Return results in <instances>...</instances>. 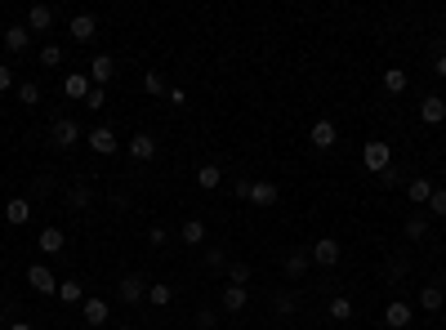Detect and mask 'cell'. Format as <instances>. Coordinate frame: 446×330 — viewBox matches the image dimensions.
I'll use <instances>...</instances> for the list:
<instances>
[{"label":"cell","instance_id":"6da1fadb","mask_svg":"<svg viewBox=\"0 0 446 330\" xmlns=\"http://www.w3.org/2000/svg\"><path fill=\"white\" fill-rule=\"evenodd\" d=\"M361 165H366L371 174H384L393 165V147L388 143H366V147H361Z\"/></svg>","mask_w":446,"mask_h":330},{"label":"cell","instance_id":"7a4b0ae2","mask_svg":"<svg viewBox=\"0 0 446 330\" xmlns=\"http://www.w3.org/2000/svg\"><path fill=\"white\" fill-rule=\"evenodd\" d=\"M27 286L36 294H58V277L49 272V263H31L27 268Z\"/></svg>","mask_w":446,"mask_h":330},{"label":"cell","instance_id":"3957f363","mask_svg":"<svg viewBox=\"0 0 446 330\" xmlns=\"http://www.w3.org/2000/svg\"><path fill=\"white\" fill-rule=\"evenodd\" d=\"M85 143H90V152H94V156H117V147H121V143H117V129H107V125L90 129V139H85Z\"/></svg>","mask_w":446,"mask_h":330},{"label":"cell","instance_id":"277c9868","mask_svg":"<svg viewBox=\"0 0 446 330\" xmlns=\"http://www.w3.org/2000/svg\"><path fill=\"white\" fill-rule=\"evenodd\" d=\"M90 90H94L90 72H68V76H63V94H68L72 103H85V98H90Z\"/></svg>","mask_w":446,"mask_h":330},{"label":"cell","instance_id":"5b68a950","mask_svg":"<svg viewBox=\"0 0 446 330\" xmlns=\"http://www.w3.org/2000/svg\"><path fill=\"white\" fill-rule=\"evenodd\" d=\"M49 143H54V147H76L80 143V125L68 121V117H58L54 129H49Z\"/></svg>","mask_w":446,"mask_h":330},{"label":"cell","instance_id":"8992f818","mask_svg":"<svg viewBox=\"0 0 446 330\" xmlns=\"http://www.w3.org/2000/svg\"><path fill=\"white\" fill-rule=\"evenodd\" d=\"M339 255H344V250H339V241H335V237H322V241L308 250V259H312V263H322V268H335Z\"/></svg>","mask_w":446,"mask_h":330},{"label":"cell","instance_id":"52a82bcc","mask_svg":"<svg viewBox=\"0 0 446 330\" xmlns=\"http://www.w3.org/2000/svg\"><path fill=\"white\" fill-rule=\"evenodd\" d=\"M117 299H121V304H139V299H147V282H143V277H134V272L121 277V282H117Z\"/></svg>","mask_w":446,"mask_h":330},{"label":"cell","instance_id":"ba28073f","mask_svg":"<svg viewBox=\"0 0 446 330\" xmlns=\"http://www.w3.org/2000/svg\"><path fill=\"white\" fill-rule=\"evenodd\" d=\"M68 31H72L76 45H90V41L98 36V18H94V14H76V18L68 23Z\"/></svg>","mask_w":446,"mask_h":330},{"label":"cell","instance_id":"9c48e42d","mask_svg":"<svg viewBox=\"0 0 446 330\" xmlns=\"http://www.w3.org/2000/svg\"><path fill=\"white\" fill-rule=\"evenodd\" d=\"M410 317H415V308H410L406 299H393V304L384 308V326H388V330H406Z\"/></svg>","mask_w":446,"mask_h":330},{"label":"cell","instance_id":"30bf717a","mask_svg":"<svg viewBox=\"0 0 446 330\" xmlns=\"http://www.w3.org/2000/svg\"><path fill=\"white\" fill-rule=\"evenodd\" d=\"M277 196H282V188L272 183V179H255L250 183V201L259 206V210H268V206H277Z\"/></svg>","mask_w":446,"mask_h":330},{"label":"cell","instance_id":"8fae6325","mask_svg":"<svg viewBox=\"0 0 446 330\" xmlns=\"http://www.w3.org/2000/svg\"><path fill=\"white\" fill-rule=\"evenodd\" d=\"M112 76H117V58H112V54H94V63H90V80H98V90H103Z\"/></svg>","mask_w":446,"mask_h":330},{"label":"cell","instance_id":"7c38bea8","mask_svg":"<svg viewBox=\"0 0 446 330\" xmlns=\"http://www.w3.org/2000/svg\"><path fill=\"white\" fill-rule=\"evenodd\" d=\"M49 27H54V9H49V5H31L27 9V31H31V36H41V31H49Z\"/></svg>","mask_w":446,"mask_h":330},{"label":"cell","instance_id":"4fadbf2b","mask_svg":"<svg viewBox=\"0 0 446 330\" xmlns=\"http://www.w3.org/2000/svg\"><path fill=\"white\" fill-rule=\"evenodd\" d=\"M420 121H424V125H442V121H446V98L428 94L424 103H420Z\"/></svg>","mask_w":446,"mask_h":330},{"label":"cell","instance_id":"5bb4252c","mask_svg":"<svg viewBox=\"0 0 446 330\" xmlns=\"http://www.w3.org/2000/svg\"><path fill=\"white\" fill-rule=\"evenodd\" d=\"M0 41H5L9 54H23V49L31 45V31H27V23H14V27H5V36H0Z\"/></svg>","mask_w":446,"mask_h":330},{"label":"cell","instance_id":"9a60e30c","mask_svg":"<svg viewBox=\"0 0 446 330\" xmlns=\"http://www.w3.org/2000/svg\"><path fill=\"white\" fill-rule=\"evenodd\" d=\"M36 245H41L45 255H63V245H68V237H63V228H54V223H49V228H41Z\"/></svg>","mask_w":446,"mask_h":330},{"label":"cell","instance_id":"2e32d148","mask_svg":"<svg viewBox=\"0 0 446 330\" xmlns=\"http://www.w3.org/2000/svg\"><path fill=\"white\" fill-rule=\"evenodd\" d=\"M308 139H312V147H317V152H330L339 134H335V125H330V121H317V125H312V134H308Z\"/></svg>","mask_w":446,"mask_h":330},{"label":"cell","instance_id":"e0dca14e","mask_svg":"<svg viewBox=\"0 0 446 330\" xmlns=\"http://www.w3.org/2000/svg\"><path fill=\"white\" fill-rule=\"evenodd\" d=\"M125 147H129V156H134V161H152L156 156V139L152 134H134Z\"/></svg>","mask_w":446,"mask_h":330},{"label":"cell","instance_id":"ac0fdd59","mask_svg":"<svg viewBox=\"0 0 446 330\" xmlns=\"http://www.w3.org/2000/svg\"><path fill=\"white\" fill-rule=\"evenodd\" d=\"M80 317H85V326H103V321L112 317V308H107V299H85Z\"/></svg>","mask_w":446,"mask_h":330},{"label":"cell","instance_id":"d6986e66","mask_svg":"<svg viewBox=\"0 0 446 330\" xmlns=\"http://www.w3.org/2000/svg\"><path fill=\"white\" fill-rule=\"evenodd\" d=\"M223 183V170H219V165H214V161H206L201 165V170H196V188H206V192H214V188H219Z\"/></svg>","mask_w":446,"mask_h":330},{"label":"cell","instance_id":"ffe728a7","mask_svg":"<svg viewBox=\"0 0 446 330\" xmlns=\"http://www.w3.org/2000/svg\"><path fill=\"white\" fill-rule=\"evenodd\" d=\"M442 304H446V290H442L437 282H433V286H420V308H424V312H437Z\"/></svg>","mask_w":446,"mask_h":330},{"label":"cell","instance_id":"44dd1931","mask_svg":"<svg viewBox=\"0 0 446 330\" xmlns=\"http://www.w3.org/2000/svg\"><path fill=\"white\" fill-rule=\"evenodd\" d=\"M5 219H9L14 228H23V223L31 219V201H23V196H14V201L5 206Z\"/></svg>","mask_w":446,"mask_h":330},{"label":"cell","instance_id":"7402d4cb","mask_svg":"<svg viewBox=\"0 0 446 330\" xmlns=\"http://www.w3.org/2000/svg\"><path fill=\"white\" fill-rule=\"evenodd\" d=\"M245 304H250V294H245V286H223V312H241Z\"/></svg>","mask_w":446,"mask_h":330},{"label":"cell","instance_id":"603a6c76","mask_svg":"<svg viewBox=\"0 0 446 330\" xmlns=\"http://www.w3.org/2000/svg\"><path fill=\"white\" fill-rule=\"evenodd\" d=\"M406 196H410L415 206H428V196H433V179H410V183H406Z\"/></svg>","mask_w":446,"mask_h":330},{"label":"cell","instance_id":"cb8c5ba5","mask_svg":"<svg viewBox=\"0 0 446 330\" xmlns=\"http://www.w3.org/2000/svg\"><path fill=\"white\" fill-rule=\"evenodd\" d=\"M312 268V259L304 255V250H294V255H286V277H290V282H299V277Z\"/></svg>","mask_w":446,"mask_h":330},{"label":"cell","instance_id":"d4e9b609","mask_svg":"<svg viewBox=\"0 0 446 330\" xmlns=\"http://www.w3.org/2000/svg\"><path fill=\"white\" fill-rule=\"evenodd\" d=\"M406 85H410V76H406L402 68H388V72H384V90H388V94H406Z\"/></svg>","mask_w":446,"mask_h":330},{"label":"cell","instance_id":"484cf974","mask_svg":"<svg viewBox=\"0 0 446 330\" xmlns=\"http://www.w3.org/2000/svg\"><path fill=\"white\" fill-rule=\"evenodd\" d=\"M179 237H184V245H201V241H206V223H201V219H188Z\"/></svg>","mask_w":446,"mask_h":330},{"label":"cell","instance_id":"4316f807","mask_svg":"<svg viewBox=\"0 0 446 330\" xmlns=\"http://www.w3.org/2000/svg\"><path fill=\"white\" fill-rule=\"evenodd\" d=\"M147 299H152V308H170L174 290H170V286H161V282H152V286H147Z\"/></svg>","mask_w":446,"mask_h":330},{"label":"cell","instance_id":"83f0119b","mask_svg":"<svg viewBox=\"0 0 446 330\" xmlns=\"http://www.w3.org/2000/svg\"><path fill=\"white\" fill-rule=\"evenodd\" d=\"M18 103L23 107H36L41 103V85H36V80H23V85H18Z\"/></svg>","mask_w":446,"mask_h":330},{"label":"cell","instance_id":"f1b7e54d","mask_svg":"<svg viewBox=\"0 0 446 330\" xmlns=\"http://www.w3.org/2000/svg\"><path fill=\"white\" fill-rule=\"evenodd\" d=\"M353 317V304L344 299V294H335V299H330V321H349Z\"/></svg>","mask_w":446,"mask_h":330},{"label":"cell","instance_id":"f546056e","mask_svg":"<svg viewBox=\"0 0 446 330\" xmlns=\"http://www.w3.org/2000/svg\"><path fill=\"white\" fill-rule=\"evenodd\" d=\"M250 282V263H228V286H245Z\"/></svg>","mask_w":446,"mask_h":330},{"label":"cell","instance_id":"4dcf8cb0","mask_svg":"<svg viewBox=\"0 0 446 330\" xmlns=\"http://www.w3.org/2000/svg\"><path fill=\"white\" fill-rule=\"evenodd\" d=\"M58 299L63 304H80V282L72 277V282H58Z\"/></svg>","mask_w":446,"mask_h":330},{"label":"cell","instance_id":"1f68e13d","mask_svg":"<svg viewBox=\"0 0 446 330\" xmlns=\"http://www.w3.org/2000/svg\"><path fill=\"white\" fill-rule=\"evenodd\" d=\"M68 201H72V206H76V210H85V206H90V201H94V192H90V188H85V183H76V188H72V192H68Z\"/></svg>","mask_w":446,"mask_h":330},{"label":"cell","instance_id":"d6a6232c","mask_svg":"<svg viewBox=\"0 0 446 330\" xmlns=\"http://www.w3.org/2000/svg\"><path fill=\"white\" fill-rule=\"evenodd\" d=\"M406 237L410 241H424L428 237V219H420V214H415V219H406Z\"/></svg>","mask_w":446,"mask_h":330},{"label":"cell","instance_id":"836d02e7","mask_svg":"<svg viewBox=\"0 0 446 330\" xmlns=\"http://www.w3.org/2000/svg\"><path fill=\"white\" fill-rule=\"evenodd\" d=\"M428 214L446 219V188H433V196H428Z\"/></svg>","mask_w":446,"mask_h":330},{"label":"cell","instance_id":"e575fe53","mask_svg":"<svg viewBox=\"0 0 446 330\" xmlns=\"http://www.w3.org/2000/svg\"><path fill=\"white\" fill-rule=\"evenodd\" d=\"M63 63V49L58 45H41V68H58Z\"/></svg>","mask_w":446,"mask_h":330},{"label":"cell","instance_id":"d590c367","mask_svg":"<svg viewBox=\"0 0 446 330\" xmlns=\"http://www.w3.org/2000/svg\"><path fill=\"white\" fill-rule=\"evenodd\" d=\"M272 308H277V312H282V317H286V312H294L299 304H294V294H290V290H282V294H277V299H272Z\"/></svg>","mask_w":446,"mask_h":330},{"label":"cell","instance_id":"8d00e7d4","mask_svg":"<svg viewBox=\"0 0 446 330\" xmlns=\"http://www.w3.org/2000/svg\"><path fill=\"white\" fill-rule=\"evenodd\" d=\"M143 90H147V94L156 98V94H165V80H161L156 72H147V76H143Z\"/></svg>","mask_w":446,"mask_h":330},{"label":"cell","instance_id":"74e56055","mask_svg":"<svg viewBox=\"0 0 446 330\" xmlns=\"http://www.w3.org/2000/svg\"><path fill=\"white\" fill-rule=\"evenodd\" d=\"M206 268H214V272L228 268V250H206Z\"/></svg>","mask_w":446,"mask_h":330},{"label":"cell","instance_id":"f35d334b","mask_svg":"<svg viewBox=\"0 0 446 330\" xmlns=\"http://www.w3.org/2000/svg\"><path fill=\"white\" fill-rule=\"evenodd\" d=\"M219 326V317H214V308H201L196 312V330H214Z\"/></svg>","mask_w":446,"mask_h":330},{"label":"cell","instance_id":"ab89813d","mask_svg":"<svg viewBox=\"0 0 446 330\" xmlns=\"http://www.w3.org/2000/svg\"><path fill=\"white\" fill-rule=\"evenodd\" d=\"M103 103H107V94L94 85V90H90V98H85V107H90V112H103Z\"/></svg>","mask_w":446,"mask_h":330},{"label":"cell","instance_id":"60d3db41","mask_svg":"<svg viewBox=\"0 0 446 330\" xmlns=\"http://www.w3.org/2000/svg\"><path fill=\"white\" fill-rule=\"evenodd\" d=\"M31 192H36V196H45V192H54V179H49V174H41V179H31Z\"/></svg>","mask_w":446,"mask_h":330},{"label":"cell","instance_id":"b9f144b4","mask_svg":"<svg viewBox=\"0 0 446 330\" xmlns=\"http://www.w3.org/2000/svg\"><path fill=\"white\" fill-rule=\"evenodd\" d=\"M147 245H165V228H161V223L147 228Z\"/></svg>","mask_w":446,"mask_h":330},{"label":"cell","instance_id":"7bdbcfd3","mask_svg":"<svg viewBox=\"0 0 446 330\" xmlns=\"http://www.w3.org/2000/svg\"><path fill=\"white\" fill-rule=\"evenodd\" d=\"M379 183H384V188H398V183H402V174H398V170H393V165H388V170L379 174Z\"/></svg>","mask_w":446,"mask_h":330},{"label":"cell","instance_id":"ee69618b","mask_svg":"<svg viewBox=\"0 0 446 330\" xmlns=\"http://www.w3.org/2000/svg\"><path fill=\"white\" fill-rule=\"evenodd\" d=\"M250 183H255V179H237V183H233V192H237V196H245V201H250Z\"/></svg>","mask_w":446,"mask_h":330},{"label":"cell","instance_id":"f6af8a7d","mask_svg":"<svg viewBox=\"0 0 446 330\" xmlns=\"http://www.w3.org/2000/svg\"><path fill=\"white\" fill-rule=\"evenodd\" d=\"M9 85H14V72H9V68H5V63H0V94H5V90H9Z\"/></svg>","mask_w":446,"mask_h":330},{"label":"cell","instance_id":"bcb514c9","mask_svg":"<svg viewBox=\"0 0 446 330\" xmlns=\"http://www.w3.org/2000/svg\"><path fill=\"white\" fill-rule=\"evenodd\" d=\"M433 68H437V76L446 80V54H437V63H433Z\"/></svg>","mask_w":446,"mask_h":330},{"label":"cell","instance_id":"7dc6e473","mask_svg":"<svg viewBox=\"0 0 446 330\" xmlns=\"http://www.w3.org/2000/svg\"><path fill=\"white\" fill-rule=\"evenodd\" d=\"M5 330H36V326H31V321H9Z\"/></svg>","mask_w":446,"mask_h":330},{"label":"cell","instance_id":"c3c4849f","mask_svg":"<svg viewBox=\"0 0 446 330\" xmlns=\"http://www.w3.org/2000/svg\"><path fill=\"white\" fill-rule=\"evenodd\" d=\"M117 330H139V326H117Z\"/></svg>","mask_w":446,"mask_h":330},{"label":"cell","instance_id":"681fc988","mask_svg":"<svg viewBox=\"0 0 446 330\" xmlns=\"http://www.w3.org/2000/svg\"><path fill=\"white\" fill-rule=\"evenodd\" d=\"M0 330H5V321H0Z\"/></svg>","mask_w":446,"mask_h":330}]
</instances>
